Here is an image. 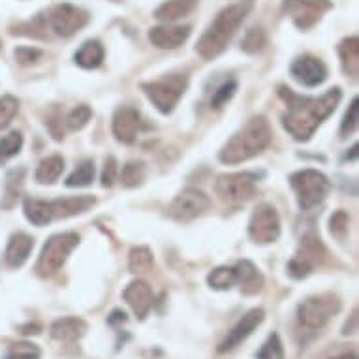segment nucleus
Masks as SVG:
<instances>
[{
  "mask_svg": "<svg viewBox=\"0 0 359 359\" xmlns=\"http://www.w3.org/2000/svg\"><path fill=\"white\" fill-rule=\"evenodd\" d=\"M278 95L283 96L288 104V111L283 117L284 128L288 130L290 136L297 142H309L318 126L335 111L341 102V90L331 88L320 98H305L294 95L290 88L280 87Z\"/></svg>",
  "mask_w": 359,
  "mask_h": 359,
  "instance_id": "nucleus-1",
  "label": "nucleus"
},
{
  "mask_svg": "<svg viewBox=\"0 0 359 359\" xmlns=\"http://www.w3.org/2000/svg\"><path fill=\"white\" fill-rule=\"evenodd\" d=\"M271 143V128L264 117H252L220 151L224 164H239L258 156Z\"/></svg>",
  "mask_w": 359,
  "mask_h": 359,
  "instance_id": "nucleus-2",
  "label": "nucleus"
},
{
  "mask_svg": "<svg viewBox=\"0 0 359 359\" xmlns=\"http://www.w3.org/2000/svg\"><path fill=\"white\" fill-rule=\"evenodd\" d=\"M247 13L248 8L243 4H231V6L224 8L198 41V48H196L198 53L207 60L218 57L226 49L228 41L233 38L239 25L245 21Z\"/></svg>",
  "mask_w": 359,
  "mask_h": 359,
  "instance_id": "nucleus-3",
  "label": "nucleus"
},
{
  "mask_svg": "<svg viewBox=\"0 0 359 359\" xmlns=\"http://www.w3.org/2000/svg\"><path fill=\"white\" fill-rule=\"evenodd\" d=\"M95 205L93 196H74V198H60V200H25V217L36 226H46L57 218H68L79 212L88 211Z\"/></svg>",
  "mask_w": 359,
  "mask_h": 359,
  "instance_id": "nucleus-4",
  "label": "nucleus"
},
{
  "mask_svg": "<svg viewBox=\"0 0 359 359\" xmlns=\"http://www.w3.org/2000/svg\"><path fill=\"white\" fill-rule=\"evenodd\" d=\"M290 184L297 196V203L303 211L320 205L330 194L331 184L324 173L316 170H301L290 177Z\"/></svg>",
  "mask_w": 359,
  "mask_h": 359,
  "instance_id": "nucleus-5",
  "label": "nucleus"
},
{
  "mask_svg": "<svg viewBox=\"0 0 359 359\" xmlns=\"http://www.w3.org/2000/svg\"><path fill=\"white\" fill-rule=\"evenodd\" d=\"M77 245H79V236L74 231L57 233V236L51 237L41 250L40 259L36 264V273L43 278L53 277L55 273L60 271L66 258L70 256V252Z\"/></svg>",
  "mask_w": 359,
  "mask_h": 359,
  "instance_id": "nucleus-6",
  "label": "nucleus"
},
{
  "mask_svg": "<svg viewBox=\"0 0 359 359\" xmlns=\"http://www.w3.org/2000/svg\"><path fill=\"white\" fill-rule=\"evenodd\" d=\"M187 87H189V77L181 76V74H171V76H164L162 79L142 85L149 100L153 102V106L160 113L173 111V107L181 100Z\"/></svg>",
  "mask_w": 359,
  "mask_h": 359,
  "instance_id": "nucleus-7",
  "label": "nucleus"
},
{
  "mask_svg": "<svg viewBox=\"0 0 359 359\" xmlns=\"http://www.w3.org/2000/svg\"><path fill=\"white\" fill-rule=\"evenodd\" d=\"M339 309H341V301L335 295H314L297 306V320L306 330H322L331 316L339 312Z\"/></svg>",
  "mask_w": 359,
  "mask_h": 359,
  "instance_id": "nucleus-8",
  "label": "nucleus"
},
{
  "mask_svg": "<svg viewBox=\"0 0 359 359\" xmlns=\"http://www.w3.org/2000/svg\"><path fill=\"white\" fill-rule=\"evenodd\" d=\"M256 175L252 173H230L220 175L215 183V192L224 203H245L256 194Z\"/></svg>",
  "mask_w": 359,
  "mask_h": 359,
  "instance_id": "nucleus-9",
  "label": "nucleus"
},
{
  "mask_svg": "<svg viewBox=\"0 0 359 359\" xmlns=\"http://www.w3.org/2000/svg\"><path fill=\"white\" fill-rule=\"evenodd\" d=\"M248 233L258 245H269L277 241L280 236V218L277 209L269 203L256 207L248 222Z\"/></svg>",
  "mask_w": 359,
  "mask_h": 359,
  "instance_id": "nucleus-10",
  "label": "nucleus"
},
{
  "mask_svg": "<svg viewBox=\"0 0 359 359\" xmlns=\"http://www.w3.org/2000/svg\"><path fill=\"white\" fill-rule=\"evenodd\" d=\"M46 23L55 34L70 38L88 23V13L81 8L72 6V4H59L48 13Z\"/></svg>",
  "mask_w": 359,
  "mask_h": 359,
  "instance_id": "nucleus-11",
  "label": "nucleus"
},
{
  "mask_svg": "<svg viewBox=\"0 0 359 359\" xmlns=\"http://www.w3.org/2000/svg\"><path fill=\"white\" fill-rule=\"evenodd\" d=\"M209 207H211V200L201 190L187 189L171 201L168 212L177 222H190V220L201 217Z\"/></svg>",
  "mask_w": 359,
  "mask_h": 359,
  "instance_id": "nucleus-12",
  "label": "nucleus"
},
{
  "mask_svg": "<svg viewBox=\"0 0 359 359\" xmlns=\"http://www.w3.org/2000/svg\"><path fill=\"white\" fill-rule=\"evenodd\" d=\"M330 8L327 0H286L284 12L294 19V23L299 29H311L322 18V13Z\"/></svg>",
  "mask_w": 359,
  "mask_h": 359,
  "instance_id": "nucleus-13",
  "label": "nucleus"
},
{
  "mask_svg": "<svg viewBox=\"0 0 359 359\" xmlns=\"http://www.w3.org/2000/svg\"><path fill=\"white\" fill-rule=\"evenodd\" d=\"M265 318V312L262 309H252V311H248L245 316H243L237 325L233 330L228 333V337L220 342V346H218V352L224 353V352H230L233 350L236 346H239L245 339L252 335V331L258 327Z\"/></svg>",
  "mask_w": 359,
  "mask_h": 359,
  "instance_id": "nucleus-14",
  "label": "nucleus"
},
{
  "mask_svg": "<svg viewBox=\"0 0 359 359\" xmlns=\"http://www.w3.org/2000/svg\"><path fill=\"white\" fill-rule=\"evenodd\" d=\"M290 72H292L294 79H297L305 87H316L320 83H324L327 77V68L324 62L316 57H309V55L295 60Z\"/></svg>",
  "mask_w": 359,
  "mask_h": 359,
  "instance_id": "nucleus-15",
  "label": "nucleus"
},
{
  "mask_svg": "<svg viewBox=\"0 0 359 359\" xmlns=\"http://www.w3.org/2000/svg\"><path fill=\"white\" fill-rule=\"evenodd\" d=\"M142 128V115L137 109L130 106L118 107L113 117V134L118 142L134 143L137 132Z\"/></svg>",
  "mask_w": 359,
  "mask_h": 359,
  "instance_id": "nucleus-16",
  "label": "nucleus"
},
{
  "mask_svg": "<svg viewBox=\"0 0 359 359\" xmlns=\"http://www.w3.org/2000/svg\"><path fill=\"white\" fill-rule=\"evenodd\" d=\"M124 301L132 306V311L137 318L143 320L153 309V290L149 288L147 283L143 280H134L130 283L123 292Z\"/></svg>",
  "mask_w": 359,
  "mask_h": 359,
  "instance_id": "nucleus-17",
  "label": "nucleus"
},
{
  "mask_svg": "<svg viewBox=\"0 0 359 359\" xmlns=\"http://www.w3.org/2000/svg\"><path fill=\"white\" fill-rule=\"evenodd\" d=\"M189 36L190 27H170V25H162V27L151 29L149 40L158 49H177L189 40Z\"/></svg>",
  "mask_w": 359,
  "mask_h": 359,
  "instance_id": "nucleus-18",
  "label": "nucleus"
},
{
  "mask_svg": "<svg viewBox=\"0 0 359 359\" xmlns=\"http://www.w3.org/2000/svg\"><path fill=\"white\" fill-rule=\"evenodd\" d=\"M233 269H236V280L241 284L243 294H258L262 286H264V277L259 275L256 265L252 262H248V259H241V262H237Z\"/></svg>",
  "mask_w": 359,
  "mask_h": 359,
  "instance_id": "nucleus-19",
  "label": "nucleus"
},
{
  "mask_svg": "<svg viewBox=\"0 0 359 359\" xmlns=\"http://www.w3.org/2000/svg\"><path fill=\"white\" fill-rule=\"evenodd\" d=\"M34 248V241L32 237H29L27 233H15L12 236L10 243H8L6 248V262L10 267H21V265L29 259L30 252Z\"/></svg>",
  "mask_w": 359,
  "mask_h": 359,
  "instance_id": "nucleus-20",
  "label": "nucleus"
},
{
  "mask_svg": "<svg viewBox=\"0 0 359 359\" xmlns=\"http://www.w3.org/2000/svg\"><path fill=\"white\" fill-rule=\"evenodd\" d=\"M325 256V248L320 241V237L316 233H306L303 239H301L299 250L295 254L294 258H297L299 262L306 264L311 269H314L316 265L324 259Z\"/></svg>",
  "mask_w": 359,
  "mask_h": 359,
  "instance_id": "nucleus-21",
  "label": "nucleus"
},
{
  "mask_svg": "<svg viewBox=\"0 0 359 359\" xmlns=\"http://www.w3.org/2000/svg\"><path fill=\"white\" fill-rule=\"evenodd\" d=\"M87 322L81 318H60L51 325V337L60 342H74L85 335Z\"/></svg>",
  "mask_w": 359,
  "mask_h": 359,
  "instance_id": "nucleus-22",
  "label": "nucleus"
},
{
  "mask_svg": "<svg viewBox=\"0 0 359 359\" xmlns=\"http://www.w3.org/2000/svg\"><path fill=\"white\" fill-rule=\"evenodd\" d=\"M74 59L85 70H93V68H98L102 65V60H104V48H102L100 41L88 40L79 48V51H77Z\"/></svg>",
  "mask_w": 359,
  "mask_h": 359,
  "instance_id": "nucleus-23",
  "label": "nucleus"
},
{
  "mask_svg": "<svg viewBox=\"0 0 359 359\" xmlns=\"http://www.w3.org/2000/svg\"><path fill=\"white\" fill-rule=\"evenodd\" d=\"M196 0H168L154 12V15L160 21H164V23H173L177 19L184 18L187 13L192 12Z\"/></svg>",
  "mask_w": 359,
  "mask_h": 359,
  "instance_id": "nucleus-24",
  "label": "nucleus"
},
{
  "mask_svg": "<svg viewBox=\"0 0 359 359\" xmlns=\"http://www.w3.org/2000/svg\"><path fill=\"white\" fill-rule=\"evenodd\" d=\"M62 171H65V160L59 154H53L40 162L36 170V181L40 184H53L55 181H59Z\"/></svg>",
  "mask_w": 359,
  "mask_h": 359,
  "instance_id": "nucleus-25",
  "label": "nucleus"
},
{
  "mask_svg": "<svg viewBox=\"0 0 359 359\" xmlns=\"http://www.w3.org/2000/svg\"><path fill=\"white\" fill-rule=\"evenodd\" d=\"M339 55H341L342 68L346 72L348 76L358 77L359 74V40L353 38H346L342 41L341 48H339Z\"/></svg>",
  "mask_w": 359,
  "mask_h": 359,
  "instance_id": "nucleus-26",
  "label": "nucleus"
},
{
  "mask_svg": "<svg viewBox=\"0 0 359 359\" xmlns=\"http://www.w3.org/2000/svg\"><path fill=\"white\" fill-rule=\"evenodd\" d=\"M130 271L136 275H143L153 269V252L147 247H136L132 248L128 262Z\"/></svg>",
  "mask_w": 359,
  "mask_h": 359,
  "instance_id": "nucleus-27",
  "label": "nucleus"
},
{
  "mask_svg": "<svg viewBox=\"0 0 359 359\" xmlns=\"http://www.w3.org/2000/svg\"><path fill=\"white\" fill-rule=\"evenodd\" d=\"M95 181V162L93 160H85L77 165L74 173L66 179V187L76 189V187H88Z\"/></svg>",
  "mask_w": 359,
  "mask_h": 359,
  "instance_id": "nucleus-28",
  "label": "nucleus"
},
{
  "mask_svg": "<svg viewBox=\"0 0 359 359\" xmlns=\"http://www.w3.org/2000/svg\"><path fill=\"white\" fill-rule=\"evenodd\" d=\"M145 179V165L142 162H130L123 168V173H121V183L126 189H134L137 184L143 183Z\"/></svg>",
  "mask_w": 359,
  "mask_h": 359,
  "instance_id": "nucleus-29",
  "label": "nucleus"
},
{
  "mask_svg": "<svg viewBox=\"0 0 359 359\" xmlns=\"http://www.w3.org/2000/svg\"><path fill=\"white\" fill-rule=\"evenodd\" d=\"M207 280L215 290H228L237 283L236 269L233 267H218L207 277Z\"/></svg>",
  "mask_w": 359,
  "mask_h": 359,
  "instance_id": "nucleus-30",
  "label": "nucleus"
},
{
  "mask_svg": "<svg viewBox=\"0 0 359 359\" xmlns=\"http://www.w3.org/2000/svg\"><path fill=\"white\" fill-rule=\"evenodd\" d=\"M23 147V136L19 132H10L8 136L0 137V162L12 158Z\"/></svg>",
  "mask_w": 359,
  "mask_h": 359,
  "instance_id": "nucleus-31",
  "label": "nucleus"
},
{
  "mask_svg": "<svg viewBox=\"0 0 359 359\" xmlns=\"http://www.w3.org/2000/svg\"><path fill=\"white\" fill-rule=\"evenodd\" d=\"M90 117H93L90 107L77 106L68 113V117H66V126H68L70 130H81L83 126L90 121Z\"/></svg>",
  "mask_w": 359,
  "mask_h": 359,
  "instance_id": "nucleus-32",
  "label": "nucleus"
},
{
  "mask_svg": "<svg viewBox=\"0 0 359 359\" xmlns=\"http://www.w3.org/2000/svg\"><path fill=\"white\" fill-rule=\"evenodd\" d=\"M258 359H284V348L283 342L278 339L277 333H273L267 342H265L262 350L258 352Z\"/></svg>",
  "mask_w": 359,
  "mask_h": 359,
  "instance_id": "nucleus-33",
  "label": "nucleus"
},
{
  "mask_svg": "<svg viewBox=\"0 0 359 359\" xmlns=\"http://www.w3.org/2000/svg\"><path fill=\"white\" fill-rule=\"evenodd\" d=\"M237 90V83L236 81H226L224 85H220V87L217 88V93L212 95V100H211V106L215 107V109H220V107H224L228 102L233 98V95H236Z\"/></svg>",
  "mask_w": 359,
  "mask_h": 359,
  "instance_id": "nucleus-34",
  "label": "nucleus"
},
{
  "mask_svg": "<svg viewBox=\"0 0 359 359\" xmlns=\"http://www.w3.org/2000/svg\"><path fill=\"white\" fill-rule=\"evenodd\" d=\"M18 109V98H13V96H2V98H0V128H4V126L15 117Z\"/></svg>",
  "mask_w": 359,
  "mask_h": 359,
  "instance_id": "nucleus-35",
  "label": "nucleus"
},
{
  "mask_svg": "<svg viewBox=\"0 0 359 359\" xmlns=\"http://www.w3.org/2000/svg\"><path fill=\"white\" fill-rule=\"evenodd\" d=\"M265 46V34L262 29H250L243 40V49L247 53H256Z\"/></svg>",
  "mask_w": 359,
  "mask_h": 359,
  "instance_id": "nucleus-36",
  "label": "nucleus"
},
{
  "mask_svg": "<svg viewBox=\"0 0 359 359\" xmlns=\"http://www.w3.org/2000/svg\"><path fill=\"white\" fill-rule=\"evenodd\" d=\"M6 359H40V350L34 344L21 342L12 348V352L8 353Z\"/></svg>",
  "mask_w": 359,
  "mask_h": 359,
  "instance_id": "nucleus-37",
  "label": "nucleus"
},
{
  "mask_svg": "<svg viewBox=\"0 0 359 359\" xmlns=\"http://www.w3.org/2000/svg\"><path fill=\"white\" fill-rule=\"evenodd\" d=\"M358 121H359V102L358 98L352 102V106L348 109L346 117L342 121L341 126V134L342 136H348V134H352L353 130L358 128Z\"/></svg>",
  "mask_w": 359,
  "mask_h": 359,
  "instance_id": "nucleus-38",
  "label": "nucleus"
},
{
  "mask_svg": "<svg viewBox=\"0 0 359 359\" xmlns=\"http://www.w3.org/2000/svg\"><path fill=\"white\" fill-rule=\"evenodd\" d=\"M348 222H350V218L344 211H337L330 220V226H331V233L337 237H342L346 233L348 230Z\"/></svg>",
  "mask_w": 359,
  "mask_h": 359,
  "instance_id": "nucleus-39",
  "label": "nucleus"
},
{
  "mask_svg": "<svg viewBox=\"0 0 359 359\" xmlns=\"http://www.w3.org/2000/svg\"><path fill=\"white\" fill-rule=\"evenodd\" d=\"M117 160L109 156L106 158V164H104V171H102V184L104 187H113L115 181H117Z\"/></svg>",
  "mask_w": 359,
  "mask_h": 359,
  "instance_id": "nucleus-40",
  "label": "nucleus"
},
{
  "mask_svg": "<svg viewBox=\"0 0 359 359\" xmlns=\"http://www.w3.org/2000/svg\"><path fill=\"white\" fill-rule=\"evenodd\" d=\"M41 57V51L36 48H19L15 49V60H18L19 65L29 66L34 65L36 60Z\"/></svg>",
  "mask_w": 359,
  "mask_h": 359,
  "instance_id": "nucleus-41",
  "label": "nucleus"
},
{
  "mask_svg": "<svg viewBox=\"0 0 359 359\" xmlns=\"http://www.w3.org/2000/svg\"><path fill=\"white\" fill-rule=\"evenodd\" d=\"M333 359H358V355H355V353H344V355H339V358Z\"/></svg>",
  "mask_w": 359,
  "mask_h": 359,
  "instance_id": "nucleus-42",
  "label": "nucleus"
}]
</instances>
